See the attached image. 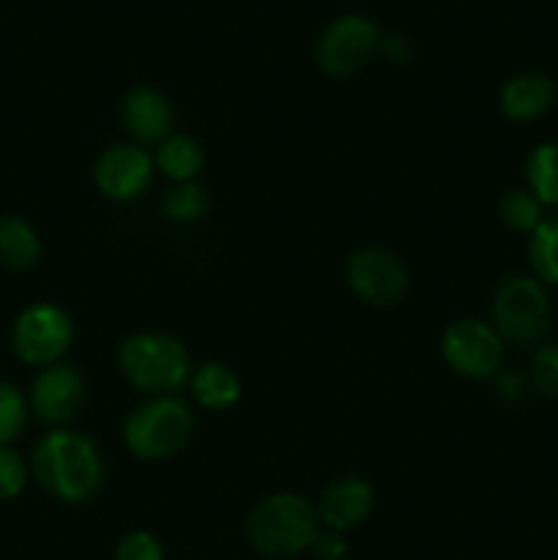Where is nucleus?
I'll return each mask as SVG.
<instances>
[{
    "instance_id": "nucleus-9",
    "label": "nucleus",
    "mask_w": 558,
    "mask_h": 560,
    "mask_svg": "<svg viewBox=\"0 0 558 560\" xmlns=\"http://www.w3.org/2000/svg\"><path fill=\"white\" fill-rule=\"evenodd\" d=\"M350 290L372 306H397L408 295L410 273L394 252L383 246H361L345 266Z\"/></svg>"
},
{
    "instance_id": "nucleus-18",
    "label": "nucleus",
    "mask_w": 558,
    "mask_h": 560,
    "mask_svg": "<svg viewBox=\"0 0 558 560\" xmlns=\"http://www.w3.org/2000/svg\"><path fill=\"white\" fill-rule=\"evenodd\" d=\"M525 189L545 208H558V142H539L525 159Z\"/></svg>"
},
{
    "instance_id": "nucleus-5",
    "label": "nucleus",
    "mask_w": 558,
    "mask_h": 560,
    "mask_svg": "<svg viewBox=\"0 0 558 560\" xmlns=\"http://www.w3.org/2000/svg\"><path fill=\"white\" fill-rule=\"evenodd\" d=\"M550 293L534 277H509L492 299V328L509 345H542L553 331Z\"/></svg>"
},
{
    "instance_id": "nucleus-25",
    "label": "nucleus",
    "mask_w": 558,
    "mask_h": 560,
    "mask_svg": "<svg viewBox=\"0 0 558 560\" xmlns=\"http://www.w3.org/2000/svg\"><path fill=\"white\" fill-rule=\"evenodd\" d=\"M115 560H164V547L151 530H129L115 545Z\"/></svg>"
},
{
    "instance_id": "nucleus-22",
    "label": "nucleus",
    "mask_w": 558,
    "mask_h": 560,
    "mask_svg": "<svg viewBox=\"0 0 558 560\" xmlns=\"http://www.w3.org/2000/svg\"><path fill=\"white\" fill-rule=\"evenodd\" d=\"M27 421V402L11 383L0 381V446L20 438Z\"/></svg>"
},
{
    "instance_id": "nucleus-6",
    "label": "nucleus",
    "mask_w": 558,
    "mask_h": 560,
    "mask_svg": "<svg viewBox=\"0 0 558 560\" xmlns=\"http://www.w3.org/2000/svg\"><path fill=\"white\" fill-rule=\"evenodd\" d=\"M74 342V323L63 306L53 301H38L20 312L11 331V348L16 359L27 366L60 364Z\"/></svg>"
},
{
    "instance_id": "nucleus-21",
    "label": "nucleus",
    "mask_w": 558,
    "mask_h": 560,
    "mask_svg": "<svg viewBox=\"0 0 558 560\" xmlns=\"http://www.w3.org/2000/svg\"><path fill=\"white\" fill-rule=\"evenodd\" d=\"M208 206H211L208 191L197 180H186V184H175V189L167 191L162 211L173 222H197V219L206 217Z\"/></svg>"
},
{
    "instance_id": "nucleus-14",
    "label": "nucleus",
    "mask_w": 558,
    "mask_h": 560,
    "mask_svg": "<svg viewBox=\"0 0 558 560\" xmlns=\"http://www.w3.org/2000/svg\"><path fill=\"white\" fill-rule=\"evenodd\" d=\"M173 104L156 88L140 85L126 93L124 124L140 142H162L173 129Z\"/></svg>"
},
{
    "instance_id": "nucleus-16",
    "label": "nucleus",
    "mask_w": 558,
    "mask_h": 560,
    "mask_svg": "<svg viewBox=\"0 0 558 560\" xmlns=\"http://www.w3.org/2000/svg\"><path fill=\"white\" fill-rule=\"evenodd\" d=\"M42 257V241L31 222L5 213L0 217V266L9 271H27Z\"/></svg>"
},
{
    "instance_id": "nucleus-13",
    "label": "nucleus",
    "mask_w": 558,
    "mask_h": 560,
    "mask_svg": "<svg viewBox=\"0 0 558 560\" xmlns=\"http://www.w3.org/2000/svg\"><path fill=\"white\" fill-rule=\"evenodd\" d=\"M558 102V85L542 71H520L501 88V113L514 124H531L550 113Z\"/></svg>"
},
{
    "instance_id": "nucleus-23",
    "label": "nucleus",
    "mask_w": 558,
    "mask_h": 560,
    "mask_svg": "<svg viewBox=\"0 0 558 560\" xmlns=\"http://www.w3.org/2000/svg\"><path fill=\"white\" fill-rule=\"evenodd\" d=\"M531 383L547 399H558V342H542L531 355Z\"/></svg>"
},
{
    "instance_id": "nucleus-12",
    "label": "nucleus",
    "mask_w": 558,
    "mask_h": 560,
    "mask_svg": "<svg viewBox=\"0 0 558 560\" xmlns=\"http://www.w3.org/2000/svg\"><path fill=\"white\" fill-rule=\"evenodd\" d=\"M372 506H375V490H372L370 481L361 479V476H342L323 490L317 517H321L323 528L348 534V530L367 523Z\"/></svg>"
},
{
    "instance_id": "nucleus-17",
    "label": "nucleus",
    "mask_w": 558,
    "mask_h": 560,
    "mask_svg": "<svg viewBox=\"0 0 558 560\" xmlns=\"http://www.w3.org/2000/svg\"><path fill=\"white\" fill-rule=\"evenodd\" d=\"M202 164H206V151L189 135H170L167 140H162L156 151V167L175 184L195 180Z\"/></svg>"
},
{
    "instance_id": "nucleus-20",
    "label": "nucleus",
    "mask_w": 558,
    "mask_h": 560,
    "mask_svg": "<svg viewBox=\"0 0 558 560\" xmlns=\"http://www.w3.org/2000/svg\"><path fill=\"white\" fill-rule=\"evenodd\" d=\"M498 213L512 233L531 235L545 222V206L528 189H509L498 202Z\"/></svg>"
},
{
    "instance_id": "nucleus-19",
    "label": "nucleus",
    "mask_w": 558,
    "mask_h": 560,
    "mask_svg": "<svg viewBox=\"0 0 558 560\" xmlns=\"http://www.w3.org/2000/svg\"><path fill=\"white\" fill-rule=\"evenodd\" d=\"M528 262L534 279L558 288V219H545L528 238Z\"/></svg>"
},
{
    "instance_id": "nucleus-29",
    "label": "nucleus",
    "mask_w": 558,
    "mask_h": 560,
    "mask_svg": "<svg viewBox=\"0 0 558 560\" xmlns=\"http://www.w3.org/2000/svg\"><path fill=\"white\" fill-rule=\"evenodd\" d=\"M556 104H558V102H556Z\"/></svg>"
},
{
    "instance_id": "nucleus-2",
    "label": "nucleus",
    "mask_w": 558,
    "mask_h": 560,
    "mask_svg": "<svg viewBox=\"0 0 558 560\" xmlns=\"http://www.w3.org/2000/svg\"><path fill=\"white\" fill-rule=\"evenodd\" d=\"M321 530L317 509L295 492H271L246 517L249 545L266 558H295Z\"/></svg>"
},
{
    "instance_id": "nucleus-4",
    "label": "nucleus",
    "mask_w": 558,
    "mask_h": 560,
    "mask_svg": "<svg viewBox=\"0 0 558 560\" xmlns=\"http://www.w3.org/2000/svg\"><path fill=\"white\" fill-rule=\"evenodd\" d=\"M195 430L191 408L175 394L151 397L137 405L124 421V443L137 459L156 463L178 454Z\"/></svg>"
},
{
    "instance_id": "nucleus-10",
    "label": "nucleus",
    "mask_w": 558,
    "mask_h": 560,
    "mask_svg": "<svg viewBox=\"0 0 558 560\" xmlns=\"http://www.w3.org/2000/svg\"><path fill=\"white\" fill-rule=\"evenodd\" d=\"M153 167H156V162L148 156V151H142L140 145L120 142V145L107 148L96 159L93 180L104 197L115 202H129L146 195L153 180Z\"/></svg>"
},
{
    "instance_id": "nucleus-27",
    "label": "nucleus",
    "mask_w": 558,
    "mask_h": 560,
    "mask_svg": "<svg viewBox=\"0 0 558 560\" xmlns=\"http://www.w3.org/2000/svg\"><path fill=\"white\" fill-rule=\"evenodd\" d=\"M377 49H381L386 58L397 60V63H405V60L410 58V44L405 42L403 36H397V33H392L388 38H381V47H377Z\"/></svg>"
},
{
    "instance_id": "nucleus-3",
    "label": "nucleus",
    "mask_w": 558,
    "mask_h": 560,
    "mask_svg": "<svg viewBox=\"0 0 558 560\" xmlns=\"http://www.w3.org/2000/svg\"><path fill=\"white\" fill-rule=\"evenodd\" d=\"M118 370L137 392L167 397L191 381L189 350L170 334H131L118 348Z\"/></svg>"
},
{
    "instance_id": "nucleus-11",
    "label": "nucleus",
    "mask_w": 558,
    "mask_h": 560,
    "mask_svg": "<svg viewBox=\"0 0 558 560\" xmlns=\"http://www.w3.org/2000/svg\"><path fill=\"white\" fill-rule=\"evenodd\" d=\"M85 381L69 364L44 366L31 386V410L44 424H66L80 410Z\"/></svg>"
},
{
    "instance_id": "nucleus-1",
    "label": "nucleus",
    "mask_w": 558,
    "mask_h": 560,
    "mask_svg": "<svg viewBox=\"0 0 558 560\" xmlns=\"http://www.w3.org/2000/svg\"><path fill=\"white\" fill-rule=\"evenodd\" d=\"M33 479L63 503H85L102 487V457L80 432L55 430L33 452Z\"/></svg>"
},
{
    "instance_id": "nucleus-26",
    "label": "nucleus",
    "mask_w": 558,
    "mask_h": 560,
    "mask_svg": "<svg viewBox=\"0 0 558 560\" xmlns=\"http://www.w3.org/2000/svg\"><path fill=\"white\" fill-rule=\"evenodd\" d=\"M310 552L317 560H345L348 558V539H345V534H339V530L323 528L321 525L317 536L312 539Z\"/></svg>"
},
{
    "instance_id": "nucleus-8",
    "label": "nucleus",
    "mask_w": 558,
    "mask_h": 560,
    "mask_svg": "<svg viewBox=\"0 0 558 560\" xmlns=\"http://www.w3.org/2000/svg\"><path fill=\"white\" fill-rule=\"evenodd\" d=\"M381 27L364 14H342L328 22L315 47V60L328 77H353L381 47Z\"/></svg>"
},
{
    "instance_id": "nucleus-28",
    "label": "nucleus",
    "mask_w": 558,
    "mask_h": 560,
    "mask_svg": "<svg viewBox=\"0 0 558 560\" xmlns=\"http://www.w3.org/2000/svg\"><path fill=\"white\" fill-rule=\"evenodd\" d=\"M498 394H501V399H509V402L520 399V394H523V377L518 372H503V375H498Z\"/></svg>"
},
{
    "instance_id": "nucleus-15",
    "label": "nucleus",
    "mask_w": 558,
    "mask_h": 560,
    "mask_svg": "<svg viewBox=\"0 0 558 560\" xmlns=\"http://www.w3.org/2000/svg\"><path fill=\"white\" fill-rule=\"evenodd\" d=\"M191 394L197 405L211 413H224L241 399V377L222 361H208L191 372Z\"/></svg>"
},
{
    "instance_id": "nucleus-7",
    "label": "nucleus",
    "mask_w": 558,
    "mask_h": 560,
    "mask_svg": "<svg viewBox=\"0 0 558 560\" xmlns=\"http://www.w3.org/2000/svg\"><path fill=\"white\" fill-rule=\"evenodd\" d=\"M503 339L492 328V323L463 317L443 328L441 353L449 370L468 381H487L496 377L503 364Z\"/></svg>"
},
{
    "instance_id": "nucleus-24",
    "label": "nucleus",
    "mask_w": 558,
    "mask_h": 560,
    "mask_svg": "<svg viewBox=\"0 0 558 560\" xmlns=\"http://www.w3.org/2000/svg\"><path fill=\"white\" fill-rule=\"evenodd\" d=\"M27 470L25 459L9 446H0V501H14L16 495H22V490L27 487Z\"/></svg>"
}]
</instances>
